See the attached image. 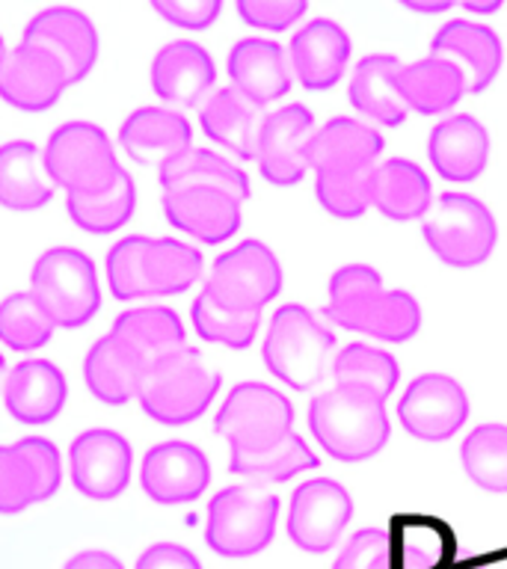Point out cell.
<instances>
[{
	"mask_svg": "<svg viewBox=\"0 0 507 569\" xmlns=\"http://www.w3.org/2000/svg\"><path fill=\"white\" fill-rule=\"evenodd\" d=\"M205 258L181 238L125 234L107 249V288L119 302L181 297L202 279Z\"/></svg>",
	"mask_w": 507,
	"mask_h": 569,
	"instance_id": "obj_1",
	"label": "cell"
},
{
	"mask_svg": "<svg viewBox=\"0 0 507 569\" xmlns=\"http://www.w3.org/2000/svg\"><path fill=\"white\" fill-rule=\"evenodd\" d=\"M306 425L320 451L345 466L374 460L391 439L386 403L341 386L318 391L309 400Z\"/></svg>",
	"mask_w": 507,
	"mask_h": 569,
	"instance_id": "obj_2",
	"label": "cell"
},
{
	"mask_svg": "<svg viewBox=\"0 0 507 569\" xmlns=\"http://www.w3.org/2000/svg\"><path fill=\"white\" fill-rule=\"evenodd\" d=\"M338 350L336 332L302 302H282L267 323L261 362L291 391H315L329 377Z\"/></svg>",
	"mask_w": 507,
	"mask_h": 569,
	"instance_id": "obj_3",
	"label": "cell"
},
{
	"mask_svg": "<svg viewBox=\"0 0 507 569\" xmlns=\"http://www.w3.org/2000/svg\"><path fill=\"white\" fill-rule=\"evenodd\" d=\"M222 377L199 347L187 345L142 373L137 407L160 427H187L213 407Z\"/></svg>",
	"mask_w": 507,
	"mask_h": 569,
	"instance_id": "obj_4",
	"label": "cell"
},
{
	"mask_svg": "<svg viewBox=\"0 0 507 569\" xmlns=\"http://www.w3.org/2000/svg\"><path fill=\"white\" fill-rule=\"evenodd\" d=\"M282 501L256 483H229L213 492L205 513V542L226 560H249L274 546Z\"/></svg>",
	"mask_w": 507,
	"mask_h": 569,
	"instance_id": "obj_5",
	"label": "cell"
},
{
	"mask_svg": "<svg viewBox=\"0 0 507 569\" xmlns=\"http://www.w3.org/2000/svg\"><path fill=\"white\" fill-rule=\"evenodd\" d=\"M421 238L445 267L475 270L487 264L498 247L496 213L484 199L466 190L439 193L421 217Z\"/></svg>",
	"mask_w": 507,
	"mask_h": 569,
	"instance_id": "obj_6",
	"label": "cell"
},
{
	"mask_svg": "<svg viewBox=\"0 0 507 569\" xmlns=\"http://www.w3.org/2000/svg\"><path fill=\"white\" fill-rule=\"evenodd\" d=\"M36 302L57 329L89 327L101 311V279L89 252L80 247H51L30 267V288Z\"/></svg>",
	"mask_w": 507,
	"mask_h": 569,
	"instance_id": "obj_7",
	"label": "cell"
},
{
	"mask_svg": "<svg viewBox=\"0 0 507 569\" xmlns=\"http://www.w3.org/2000/svg\"><path fill=\"white\" fill-rule=\"evenodd\" d=\"M42 160L53 187L66 196L105 193L128 172L119 163L110 133L83 119L53 128L42 146Z\"/></svg>",
	"mask_w": 507,
	"mask_h": 569,
	"instance_id": "obj_8",
	"label": "cell"
},
{
	"mask_svg": "<svg viewBox=\"0 0 507 569\" xmlns=\"http://www.w3.org/2000/svg\"><path fill=\"white\" fill-rule=\"evenodd\" d=\"M297 409L282 389L270 382L247 380L222 398L213 416V433L229 451H261L294 430Z\"/></svg>",
	"mask_w": 507,
	"mask_h": 569,
	"instance_id": "obj_9",
	"label": "cell"
},
{
	"mask_svg": "<svg viewBox=\"0 0 507 569\" xmlns=\"http://www.w3.org/2000/svg\"><path fill=\"white\" fill-rule=\"evenodd\" d=\"M354 496L336 478H309L294 489L285 513V531L297 551L320 558L341 542L354 522Z\"/></svg>",
	"mask_w": 507,
	"mask_h": 569,
	"instance_id": "obj_10",
	"label": "cell"
},
{
	"mask_svg": "<svg viewBox=\"0 0 507 569\" xmlns=\"http://www.w3.org/2000/svg\"><path fill=\"white\" fill-rule=\"evenodd\" d=\"M282 284L285 270L274 247H267L265 240L247 238L213 258L202 288L235 309L261 315L282 293Z\"/></svg>",
	"mask_w": 507,
	"mask_h": 569,
	"instance_id": "obj_11",
	"label": "cell"
},
{
	"mask_svg": "<svg viewBox=\"0 0 507 569\" xmlns=\"http://www.w3.org/2000/svg\"><path fill=\"white\" fill-rule=\"evenodd\" d=\"M60 448L48 436L0 445V516H21L51 501L62 487Z\"/></svg>",
	"mask_w": 507,
	"mask_h": 569,
	"instance_id": "obj_12",
	"label": "cell"
},
{
	"mask_svg": "<svg viewBox=\"0 0 507 569\" xmlns=\"http://www.w3.org/2000/svg\"><path fill=\"white\" fill-rule=\"evenodd\" d=\"M469 416V391L451 373H418L398 398V425L416 442H448L466 427Z\"/></svg>",
	"mask_w": 507,
	"mask_h": 569,
	"instance_id": "obj_13",
	"label": "cell"
},
{
	"mask_svg": "<svg viewBox=\"0 0 507 569\" xmlns=\"http://www.w3.org/2000/svg\"><path fill=\"white\" fill-rule=\"evenodd\" d=\"M133 478L131 439L110 427H87L69 445V480L87 501L107 505L122 498Z\"/></svg>",
	"mask_w": 507,
	"mask_h": 569,
	"instance_id": "obj_14",
	"label": "cell"
},
{
	"mask_svg": "<svg viewBox=\"0 0 507 569\" xmlns=\"http://www.w3.org/2000/svg\"><path fill=\"white\" fill-rule=\"evenodd\" d=\"M140 489L151 505L185 507L193 505L211 487L208 453L185 439H163L142 453Z\"/></svg>",
	"mask_w": 507,
	"mask_h": 569,
	"instance_id": "obj_15",
	"label": "cell"
},
{
	"mask_svg": "<svg viewBox=\"0 0 507 569\" xmlns=\"http://www.w3.org/2000/svg\"><path fill=\"white\" fill-rule=\"evenodd\" d=\"M315 131H318V119L300 101L276 107L274 113L265 116L252 163L267 184H302V178L309 176V142Z\"/></svg>",
	"mask_w": 507,
	"mask_h": 569,
	"instance_id": "obj_16",
	"label": "cell"
},
{
	"mask_svg": "<svg viewBox=\"0 0 507 569\" xmlns=\"http://www.w3.org/2000/svg\"><path fill=\"white\" fill-rule=\"evenodd\" d=\"M71 78L66 66L48 48L21 42L7 48L0 62V101L21 113H48L60 104Z\"/></svg>",
	"mask_w": 507,
	"mask_h": 569,
	"instance_id": "obj_17",
	"label": "cell"
},
{
	"mask_svg": "<svg viewBox=\"0 0 507 569\" xmlns=\"http://www.w3.org/2000/svg\"><path fill=\"white\" fill-rule=\"evenodd\" d=\"M160 211L172 229L208 247H220L243 229V199L220 187L190 184L160 190Z\"/></svg>",
	"mask_w": 507,
	"mask_h": 569,
	"instance_id": "obj_18",
	"label": "cell"
},
{
	"mask_svg": "<svg viewBox=\"0 0 507 569\" xmlns=\"http://www.w3.org/2000/svg\"><path fill=\"white\" fill-rule=\"evenodd\" d=\"M0 395L12 421L24 427H44L57 421L69 403V377L53 359L27 356L7 368Z\"/></svg>",
	"mask_w": 507,
	"mask_h": 569,
	"instance_id": "obj_19",
	"label": "cell"
},
{
	"mask_svg": "<svg viewBox=\"0 0 507 569\" xmlns=\"http://www.w3.org/2000/svg\"><path fill=\"white\" fill-rule=\"evenodd\" d=\"M21 39L48 48L66 66L71 87L96 71L98 53H101V36H98L96 21L83 9L74 7H48L36 12L24 24Z\"/></svg>",
	"mask_w": 507,
	"mask_h": 569,
	"instance_id": "obj_20",
	"label": "cell"
},
{
	"mask_svg": "<svg viewBox=\"0 0 507 569\" xmlns=\"http://www.w3.org/2000/svg\"><path fill=\"white\" fill-rule=\"evenodd\" d=\"M487 124L471 113H448L427 133V160L448 184H475L489 167Z\"/></svg>",
	"mask_w": 507,
	"mask_h": 569,
	"instance_id": "obj_21",
	"label": "cell"
},
{
	"mask_svg": "<svg viewBox=\"0 0 507 569\" xmlns=\"http://www.w3.org/2000/svg\"><path fill=\"white\" fill-rule=\"evenodd\" d=\"M149 83L151 92L172 110L202 107L217 89V62L199 42L178 39L151 57Z\"/></svg>",
	"mask_w": 507,
	"mask_h": 569,
	"instance_id": "obj_22",
	"label": "cell"
},
{
	"mask_svg": "<svg viewBox=\"0 0 507 569\" xmlns=\"http://www.w3.org/2000/svg\"><path fill=\"white\" fill-rule=\"evenodd\" d=\"M354 42L332 18H311L291 36L288 60H291L294 80L306 92H329L345 78L350 66Z\"/></svg>",
	"mask_w": 507,
	"mask_h": 569,
	"instance_id": "obj_23",
	"label": "cell"
},
{
	"mask_svg": "<svg viewBox=\"0 0 507 569\" xmlns=\"http://www.w3.org/2000/svg\"><path fill=\"white\" fill-rule=\"evenodd\" d=\"M226 71H229V87L238 89L258 110L291 96V60L282 44L274 39H261V36L238 39L229 48Z\"/></svg>",
	"mask_w": 507,
	"mask_h": 569,
	"instance_id": "obj_24",
	"label": "cell"
},
{
	"mask_svg": "<svg viewBox=\"0 0 507 569\" xmlns=\"http://www.w3.org/2000/svg\"><path fill=\"white\" fill-rule=\"evenodd\" d=\"M430 53L457 62L469 78V96L487 92L505 69V42L489 24L451 18L430 39Z\"/></svg>",
	"mask_w": 507,
	"mask_h": 569,
	"instance_id": "obj_25",
	"label": "cell"
},
{
	"mask_svg": "<svg viewBox=\"0 0 507 569\" xmlns=\"http://www.w3.org/2000/svg\"><path fill=\"white\" fill-rule=\"evenodd\" d=\"M119 146L142 167H155L193 146V124L181 110L167 104H142L122 119Z\"/></svg>",
	"mask_w": 507,
	"mask_h": 569,
	"instance_id": "obj_26",
	"label": "cell"
},
{
	"mask_svg": "<svg viewBox=\"0 0 507 569\" xmlns=\"http://www.w3.org/2000/svg\"><path fill=\"white\" fill-rule=\"evenodd\" d=\"M395 89L409 113L443 119L469 96V78L457 62L430 53L416 62H404L395 74Z\"/></svg>",
	"mask_w": 507,
	"mask_h": 569,
	"instance_id": "obj_27",
	"label": "cell"
},
{
	"mask_svg": "<svg viewBox=\"0 0 507 569\" xmlns=\"http://www.w3.org/2000/svg\"><path fill=\"white\" fill-rule=\"evenodd\" d=\"M110 336L128 347L146 365V371L163 356L190 345L181 315L163 302H137L131 309L119 311L110 323Z\"/></svg>",
	"mask_w": 507,
	"mask_h": 569,
	"instance_id": "obj_28",
	"label": "cell"
},
{
	"mask_svg": "<svg viewBox=\"0 0 507 569\" xmlns=\"http://www.w3.org/2000/svg\"><path fill=\"white\" fill-rule=\"evenodd\" d=\"M386 140L382 133L365 119L336 116L318 124L309 142L311 172H332V169H371L380 163Z\"/></svg>",
	"mask_w": 507,
	"mask_h": 569,
	"instance_id": "obj_29",
	"label": "cell"
},
{
	"mask_svg": "<svg viewBox=\"0 0 507 569\" xmlns=\"http://www.w3.org/2000/svg\"><path fill=\"white\" fill-rule=\"evenodd\" d=\"M265 113L238 89H213L199 107V128L211 142L226 149L235 160H256L258 137H261Z\"/></svg>",
	"mask_w": 507,
	"mask_h": 569,
	"instance_id": "obj_30",
	"label": "cell"
},
{
	"mask_svg": "<svg viewBox=\"0 0 507 569\" xmlns=\"http://www.w3.org/2000/svg\"><path fill=\"white\" fill-rule=\"evenodd\" d=\"M434 199V181L416 160L386 158L371 169V208L386 220H421Z\"/></svg>",
	"mask_w": 507,
	"mask_h": 569,
	"instance_id": "obj_31",
	"label": "cell"
},
{
	"mask_svg": "<svg viewBox=\"0 0 507 569\" xmlns=\"http://www.w3.org/2000/svg\"><path fill=\"white\" fill-rule=\"evenodd\" d=\"M400 66H404V60L398 53H368L350 71L347 101L368 124L398 128V124L407 122L409 110L395 89V74H398Z\"/></svg>",
	"mask_w": 507,
	"mask_h": 569,
	"instance_id": "obj_32",
	"label": "cell"
},
{
	"mask_svg": "<svg viewBox=\"0 0 507 569\" xmlns=\"http://www.w3.org/2000/svg\"><path fill=\"white\" fill-rule=\"evenodd\" d=\"M57 187L48 178L42 149L33 140L0 142V208L12 213L44 211Z\"/></svg>",
	"mask_w": 507,
	"mask_h": 569,
	"instance_id": "obj_33",
	"label": "cell"
},
{
	"mask_svg": "<svg viewBox=\"0 0 507 569\" xmlns=\"http://www.w3.org/2000/svg\"><path fill=\"white\" fill-rule=\"evenodd\" d=\"M80 373H83V386H87V391L98 403H105V407H128L131 400H137L146 365L107 332V336L96 338L89 345L83 365H80Z\"/></svg>",
	"mask_w": 507,
	"mask_h": 569,
	"instance_id": "obj_34",
	"label": "cell"
},
{
	"mask_svg": "<svg viewBox=\"0 0 507 569\" xmlns=\"http://www.w3.org/2000/svg\"><path fill=\"white\" fill-rule=\"evenodd\" d=\"M320 469L318 451L297 430L261 451H229V471L256 487H279Z\"/></svg>",
	"mask_w": 507,
	"mask_h": 569,
	"instance_id": "obj_35",
	"label": "cell"
},
{
	"mask_svg": "<svg viewBox=\"0 0 507 569\" xmlns=\"http://www.w3.org/2000/svg\"><path fill=\"white\" fill-rule=\"evenodd\" d=\"M220 187L229 190L238 199L247 202L252 196L247 169L238 167V160L222 154L217 149H202V146H190V149L178 151L176 158L158 167V187L160 190H172V187Z\"/></svg>",
	"mask_w": 507,
	"mask_h": 569,
	"instance_id": "obj_36",
	"label": "cell"
},
{
	"mask_svg": "<svg viewBox=\"0 0 507 569\" xmlns=\"http://www.w3.org/2000/svg\"><path fill=\"white\" fill-rule=\"evenodd\" d=\"M329 377L336 380L332 386L359 391V395L386 403L398 389L400 365L386 347H377L371 341H350V345L338 347L332 356Z\"/></svg>",
	"mask_w": 507,
	"mask_h": 569,
	"instance_id": "obj_37",
	"label": "cell"
},
{
	"mask_svg": "<svg viewBox=\"0 0 507 569\" xmlns=\"http://www.w3.org/2000/svg\"><path fill=\"white\" fill-rule=\"evenodd\" d=\"M421 323H425V311L412 293L400 288H380L356 311L345 332L368 336L382 345H409L421 332Z\"/></svg>",
	"mask_w": 507,
	"mask_h": 569,
	"instance_id": "obj_38",
	"label": "cell"
},
{
	"mask_svg": "<svg viewBox=\"0 0 507 569\" xmlns=\"http://www.w3.org/2000/svg\"><path fill=\"white\" fill-rule=\"evenodd\" d=\"M190 323L202 341L226 350H249L261 332V315L258 311L235 309L229 302L217 300L211 291L199 288L190 302Z\"/></svg>",
	"mask_w": 507,
	"mask_h": 569,
	"instance_id": "obj_39",
	"label": "cell"
},
{
	"mask_svg": "<svg viewBox=\"0 0 507 569\" xmlns=\"http://www.w3.org/2000/svg\"><path fill=\"white\" fill-rule=\"evenodd\" d=\"M460 469L469 483L489 492L507 496V425L505 421H484L471 427L460 442Z\"/></svg>",
	"mask_w": 507,
	"mask_h": 569,
	"instance_id": "obj_40",
	"label": "cell"
},
{
	"mask_svg": "<svg viewBox=\"0 0 507 569\" xmlns=\"http://www.w3.org/2000/svg\"><path fill=\"white\" fill-rule=\"evenodd\" d=\"M137 211V184L125 172L110 190L92 196H66V217L74 229L105 238L119 234Z\"/></svg>",
	"mask_w": 507,
	"mask_h": 569,
	"instance_id": "obj_41",
	"label": "cell"
},
{
	"mask_svg": "<svg viewBox=\"0 0 507 569\" xmlns=\"http://www.w3.org/2000/svg\"><path fill=\"white\" fill-rule=\"evenodd\" d=\"M57 336L53 320L30 291H12L0 300V345L12 353L30 356L51 345Z\"/></svg>",
	"mask_w": 507,
	"mask_h": 569,
	"instance_id": "obj_42",
	"label": "cell"
},
{
	"mask_svg": "<svg viewBox=\"0 0 507 569\" xmlns=\"http://www.w3.org/2000/svg\"><path fill=\"white\" fill-rule=\"evenodd\" d=\"M382 288V276L377 267L354 261V264H341L332 270L327 282V306L324 315L336 329H347L354 315L362 309L365 302L371 300L374 293Z\"/></svg>",
	"mask_w": 507,
	"mask_h": 569,
	"instance_id": "obj_43",
	"label": "cell"
},
{
	"mask_svg": "<svg viewBox=\"0 0 507 569\" xmlns=\"http://www.w3.org/2000/svg\"><path fill=\"white\" fill-rule=\"evenodd\" d=\"M371 169L315 172V199H318L320 208L336 220L365 217L371 208Z\"/></svg>",
	"mask_w": 507,
	"mask_h": 569,
	"instance_id": "obj_44",
	"label": "cell"
},
{
	"mask_svg": "<svg viewBox=\"0 0 507 569\" xmlns=\"http://www.w3.org/2000/svg\"><path fill=\"white\" fill-rule=\"evenodd\" d=\"M391 546V537H386L380 528H362L347 537L332 560V569H395V560L404 558V551Z\"/></svg>",
	"mask_w": 507,
	"mask_h": 569,
	"instance_id": "obj_45",
	"label": "cell"
},
{
	"mask_svg": "<svg viewBox=\"0 0 507 569\" xmlns=\"http://www.w3.org/2000/svg\"><path fill=\"white\" fill-rule=\"evenodd\" d=\"M235 12L252 30L285 33L306 18L309 0H235Z\"/></svg>",
	"mask_w": 507,
	"mask_h": 569,
	"instance_id": "obj_46",
	"label": "cell"
},
{
	"mask_svg": "<svg viewBox=\"0 0 507 569\" xmlns=\"http://www.w3.org/2000/svg\"><path fill=\"white\" fill-rule=\"evenodd\" d=\"M149 3L169 27L190 33H202L213 27L222 12V0H149Z\"/></svg>",
	"mask_w": 507,
	"mask_h": 569,
	"instance_id": "obj_47",
	"label": "cell"
},
{
	"mask_svg": "<svg viewBox=\"0 0 507 569\" xmlns=\"http://www.w3.org/2000/svg\"><path fill=\"white\" fill-rule=\"evenodd\" d=\"M133 569H205L199 555L181 542H151L133 560Z\"/></svg>",
	"mask_w": 507,
	"mask_h": 569,
	"instance_id": "obj_48",
	"label": "cell"
},
{
	"mask_svg": "<svg viewBox=\"0 0 507 569\" xmlns=\"http://www.w3.org/2000/svg\"><path fill=\"white\" fill-rule=\"evenodd\" d=\"M62 569H125V563L116 558L113 551L80 549L62 563Z\"/></svg>",
	"mask_w": 507,
	"mask_h": 569,
	"instance_id": "obj_49",
	"label": "cell"
},
{
	"mask_svg": "<svg viewBox=\"0 0 507 569\" xmlns=\"http://www.w3.org/2000/svg\"><path fill=\"white\" fill-rule=\"evenodd\" d=\"M398 3L416 16H443V12L457 7V0H398Z\"/></svg>",
	"mask_w": 507,
	"mask_h": 569,
	"instance_id": "obj_50",
	"label": "cell"
},
{
	"mask_svg": "<svg viewBox=\"0 0 507 569\" xmlns=\"http://www.w3.org/2000/svg\"><path fill=\"white\" fill-rule=\"evenodd\" d=\"M457 7H463L471 16H496L498 9L505 7V0H457Z\"/></svg>",
	"mask_w": 507,
	"mask_h": 569,
	"instance_id": "obj_51",
	"label": "cell"
},
{
	"mask_svg": "<svg viewBox=\"0 0 507 569\" xmlns=\"http://www.w3.org/2000/svg\"><path fill=\"white\" fill-rule=\"evenodd\" d=\"M3 377H7V359L0 356V386H3Z\"/></svg>",
	"mask_w": 507,
	"mask_h": 569,
	"instance_id": "obj_52",
	"label": "cell"
},
{
	"mask_svg": "<svg viewBox=\"0 0 507 569\" xmlns=\"http://www.w3.org/2000/svg\"><path fill=\"white\" fill-rule=\"evenodd\" d=\"M3 53H7V44H0V62H3Z\"/></svg>",
	"mask_w": 507,
	"mask_h": 569,
	"instance_id": "obj_53",
	"label": "cell"
},
{
	"mask_svg": "<svg viewBox=\"0 0 507 569\" xmlns=\"http://www.w3.org/2000/svg\"><path fill=\"white\" fill-rule=\"evenodd\" d=\"M0 44H3V33H0Z\"/></svg>",
	"mask_w": 507,
	"mask_h": 569,
	"instance_id": "obj_54",
	"label": "cell"
},
{
	"mask_svg": "<svg viewBox=\"0 0 507 569\" xmlns=\"http://www.w3.org/2000/svg\"><path fill=\"white\" fill-rule=\"evenodd\" d=\"M471 569H487V567H471Z\"/></svg>",
	"mask_w": 507,
	"mask_h": 569,
	"instance_id": "obj_55",
	"label": "cell"
}]
</instances>
